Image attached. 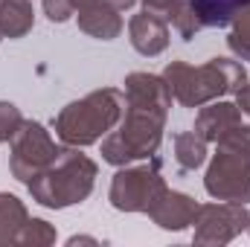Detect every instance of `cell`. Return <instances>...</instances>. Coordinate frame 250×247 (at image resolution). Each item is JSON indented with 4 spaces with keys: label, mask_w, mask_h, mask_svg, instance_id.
Masks as SVG:
<instances>
[{
    "label": "cell",
    "mask_w": 250,
    "mask_h": 247,
    "mask_svg": "<svg viewBox=\"0 0 250 247\" xmlns=\"http://www.w3.org/2000/svg\"><path fill=\"white\" fill-rule=\"evenodd\" d=\"M218 148L224 151H233V154H242V157H250V125H233L230 131H224L218 140H215Z\"/></svg>",
    "instance_id": "19"
},
{
    "label": "cell",
    "mask_w": 250,
    "mask_h": 247,
    "mask_svg": "<svg viewBox=\"0 0 250 247\" xmlns=\"http://www.w3.org/2000/svg\"><path fill=\"white\" fill-rule=\"evenodd\" d=\"M0 38H3V35H0Z\"/></svg>",
    "instance_id": "28"
},
{
    "label": "cell",
    "mask_w": 250,
    "mask_h": 247,
    "mask_svg": "<svg viewBox=\"0 0 250 247\" xmlns=\"http://www.w3.org/2000/svg\"><path fill=\"white\" fill-rule=\"evenodd\" d=\"M125 111V93H120L117 87H102L87 93L79 102H70L62 114L53 120L56 137L64 145H93L99 140H105L123 120Z\"/></svg>",
    "instance_id": "3"
},
{
    "label": "cell",
    "mask_w": 250,
    "mask_h": 247,
    "mask_svg": "<svg viewBox=\"0 0 250 247\" xmlns=\"http://www.w3.org/2000/svg\"><path fill=\"white\" fill-rule=\"evenodd\" d=\"M207 160V140L198 137L195 131H181L175 134V163L181 172H195Z\"/></svg>",
    "instance_id": "16"
},
{
    "label": "cell",
    "mask_w": 250,
    "mask_h": 247,
    "mask_svg": "<svg viewBox=\"0 0 250 247\" xmlns=\"http://www.w3.org/2000/svg\"><path fill=\"white\" fill-rule=\"evenodd\" d=\"M204 189L215 201L250 204V157L218 148V154L212 157V163L207 169Z\"/></svg>",
    "instance_id": "8"
},
{
    "label": "cell",
    "mask_w": 250,
    "mask_h": 247,
    "mask_svg": "<svg viewBox=\"0 0 250 247\" xmlns=\"http://www.w3.org/2000/svg\"><path fill=\"white\" fill-rule=\"evenodd\" d=\"M198 201L195 198H189L184 192H175V189H163L160 192V198L151 204V209L146 212L160 230H172V233H181V230H187L195 224V215H198Z\"/></svg>",
    "instance_id": "9"
},
{
    "label": "cell",
    "mask_w": 250,
    "mask_h": 247,
    "mask_svg": "<svg viewBox=\"0 0 250 247\" xmlns=\"http://www.w3.org/2000/svg\"><path fill=\"white\" fill-rule=\"evenodd\" d=\"M70 3H73V9H76V12H82L84 6H90V3H96V0H70Z\"/></svg>",
    "instance_id": "26"
},
{
    "label": "cell",
    "mask_w": 250,
    "mask_h": 247,
    "mask_svg": "<svg viewBox=\"0 0 250 247\" xmlns=\"http://www.w3.org/2000/svg\"><path fill=\"white\" fill-rule=\"evenodd\" d=\"M166 189L160 175V160H151L146 166H120V172L111 181V206L120 212H148L151 204Z\"/></svg>",
    "instance_id": "5"
},
{
    "label": "cell",
    "mask_w": 250,
    "mask_h": 247,
    "mask_svg": "<svg viewBox=\"0 0 250 247\" xmlns=\"http://www.w3.org/2000/svg\"><path fill=\"white\" fill-rule=\"evenodd\" d=\"M67 245L73 247V245H99V242H96V239H90V236H73Z\"/></svg>",
    "instance_id": "24"
},
{
    "label": "cell",
    "mask_w": 250,
    "mask_h": 247,
    "mask_svg": "<svg viewBox=\"0 0 250 247\" xmlns=\"http://www.w3.org/2000/svg\"><path fill=\"white\" fill-rule=\"evenodd\" d=\"M23 125V117L21 111L12 105V102H0V143L12 140L18 134V128Z\"/></svg>",
    "instance_id": "21"
},
{
    "label": "cell",
    "mask_w": 250,
    "mask_h": 247,
    "mask_svg": "<svg viewBox=\"0 0 250 247\" xmlns=\"http://www.w3.org/2000/svg\"><path fill=\"white\" fill-rule=\"evenodd\" d=\"M59 154V145L53 143L50 131L41 123H26L18 128V134L12 137V157H9V172L21 181L29 184L32 178H38Z\"/></svg>",
    "instance_id": "6"
},
{
    "label": "cell",
    "mask_w": 250,
    "mask_h": 247,
    "mask_svg": "<svg viewBox=\"0 0 250 247\" xmlns=\"http://www.w3.org/2000/svg\"><path fill=\"white\" fill-rule=\"evenodd\" d=\"M79 29L87 32L90 38L114 41V38L123 32L120 9H114L108 0H96V3H90V6H84V9L79 12Z\"/></svg>",
    "instance_id": "11"
},
{
    "label": "cell",
    "mask_w": 250,
    "mask_h": 247,
    "mask_svg": "<svg viewBox=\"0 0 250 247\" xmlns=\"http://www.w3.org/2000/svg\"><path fill=\"white\" fill-rule=\"evenodd\" d=\"M189 6L201 26H230L250 6V0H189Z\"/></svg>",
    "instance_id": "13"
},
{
    "label": "cell",
    "mask_w": 250,
    "mask_h": 247,
    "mask_svg": "<svg viewBox=\"0 0 250 247\" xmlns=\"http://www.w3.org/2000/svg\"><path fill=\"white\" fill-rule=\"evenodd\" d=\"M163 82L184 108H201L227 93H239L248 84V70L233 59H212L204 67H189L184 62H172L163 70Z\"/></svg>",
    "instance_id": "2"
},
{
    "label": "cell",
    "mask_w": 250,
    "mask_h": 247,
    "mask_svg": "<svg viewBox=\"0 0 250 247\" xmlns=\"http://www.w3.org/2000/svg\"><path fill=\"white\" fill-rule=\"evenodd\" d=\"M18 245H56V227L44 218H29L18 236Z\"/></svg>",
    "instance_id": "18"
},
{
    "label": "cell",
    "mask_w": 250,
    "mask_h": 247,
    "mask_svg": "<svg viewBox=\"0 0 250 247\" xmlns=\"http://www.w3.org/2000/svg\"><path fill=\"white\" fill-rule=\"evenodd\" d=\"M172 23H175V29H178V35L184 38V41H192L204 26L198 23V18H195V12H192V6H189V0H184L181 6H178V12H175V18H172Z\"/></svg>",
    "instance_id": "20"
},
{
    "label": "cell",
    "mask_w": 250,
    "mask_h": 247,
    "mask_svg": "<svg viewBox=\"0 0 250 247\" xmlns=\"http://www.w3.org/2000/svg\"><path fill=\"white\" fill-rule=\"evenodd\" d=\"M236 105H239V111H242V114H248V117H250V82L239 90V93H236Z\"/></svg>",
    "instance_id": "23"
},
{
    "label": "cell",
    "mask_w": 250,
    "mask_h": 247,
    "mask_svg": "<svg viewBox=\"0 0 250 247\" xmlns=\"http://www.w3.org/2000/svg\"><path fill=\"white\" fill-rule=\"evenodd\" d=\"M172 108V93L163 76L131 73L125 79V117L117 131L102 140V160L111 166H128L146 160L160 148L166 114Z\"/></svg>",
    "instance_id": "1"
},
{
    "label": "cell",
    "mask_w": 250,
    "mask_h": 247,
    "mask_svg": "<svg viewBox=\"0 0 250 247\" xmlns=\"http://www.w3.org/2000/svg\"><path fill=\"white\" fill-rule=\"evenodd\" d=\"M35 12L29 0H0V35L3 38H23L32 29Z\"/></svg>",
    "instance_id": "14"
},
{
    "label": "cell",
    "mask_w": 250,
    "mask_h": 247,
    "mask_svg": "<svg viewBox=\"0 0 250 247\" xmlns=\"http://www.w3.org/2000/svg\"><path fill=\"white\" fill-rule=\"evenodd\" d=\"M96 184V163L82 154L76 145L59 148L56 160L29 181V195L47 209H67L73 204H82Z\"/></svg>",
    "instance_id": "4"
},
{
    "label": "cell",
    "mask_w": 250,
    "mask_h": 247,
    "mask_svg": "<svg viewBox=\"0 0 250 247\" xmlns=\"http://www.w3.org/2000/svg\"><path fill=\"white\" fill-rule=\"evenodd\" d=\"M26 221L29 215L23 201L9 192H0V245H18V236Z\"/></svg>",
    "instance_id": "15"
},
{
    "label": "cell",
    "mask_w": 250,
    "mask_h": 247,
    "mask_svg": "<svg viewBox=\"0 0 250 247\" xmlns=\"http://www.w3.org/2000/svg\"><path fill=\"white\" fill-rule=\"evenodd\" d=\"M242 123V111H239V105H233V102H207V108L198 114V120H195V134L198 137H204L207 143H215L224 131H230L233 125Z\"/></svg>",
    "instance_id": "12"
},
{
    "label": "cell",
    "mask_w": 250,
    "mask_h": 247,
    "mask_svg": "<svg viewBox=\"0 0 250 247\" xmlns=\"http://www.w3.org/2000/svg\"><path fill=\"white\" fill-rule=\"evenodd\" d=\"M248 233H250V224H248Z\"/></svg>",
    "instance_id": "27"
},
{
    "label": "cell",
    "mask_w": 250,
    "mask_h": 247,
    "mask_svg": "<svg viewBox=\"0 0 250 247\" xmlns=\"http://www.w3.org/2000/svg\"><path fill=\"white\" fill-rule=\"evenodd\" d=\"M181 3L184 0H143V9L151 12V15H157V18H163L166 23H172V18H175V12H178Z\"/></svg>",
    "instance_id": "22"
},
{
    "label": "cell",
    "mask_w": 250,
    "mask_h": 247,
    "mask_svg": "<svg viewBox=\"0 0 250 247\" xmlns=\"http://www.w3.org/2000/svg\"><path fill=\"white\" fill-rule=\"evenodd\" d=\"M227 44H230V50H233L242 62H250V6L233 21V29H230Z\"/></svg>",
    "instance_id": "17"
},
{
    "label": "cell",
    "mask_w": 250,
    "mask_h": 247,
    "mask_svg": "<svg viewBox=\"0 0 250 247\" xmlns=\"http://www.w3.org/2000/svg\"><path fill=\"white\" fill-rule=\"evenodd\" d=\"M128 35H131V47L140 53V56H160L166 47H169V23L151 12H140L131 18L128 23Z\"/></svg>",
    "instance_id": "10"
},
{
    "label": "cell",
    "mask_w": 250,
    "mask_h": 247,
    "mask_svg": "<svg viewBox=\"0 0 250 247\" xmlns=\"http://www.w3.org/2000/svg\"><path fill=\"white\" fill-rule=\"evenodd\" d=\"M250 224L248 204L233 201H215L201 204L195 215V245H230L236 236H242Z\"/></svg>",
    "instance_id": "7"
},
{
    "label": "cell",
    "mask_w": 250,
    "mask_h": 247,
    "mask_svg": "<svg viewBox=\"0 0 250 247\" xmlns=\"http://www.w3.org/2000/svg\"><path fill=\"white\" fill-rule=\"evenodd\" d=\"M108 3H111L114 9H120V12H125V9H131V6H134L137 0H108Z\"/></svg>",
    "instance_id": "25"
}]
</instances>
